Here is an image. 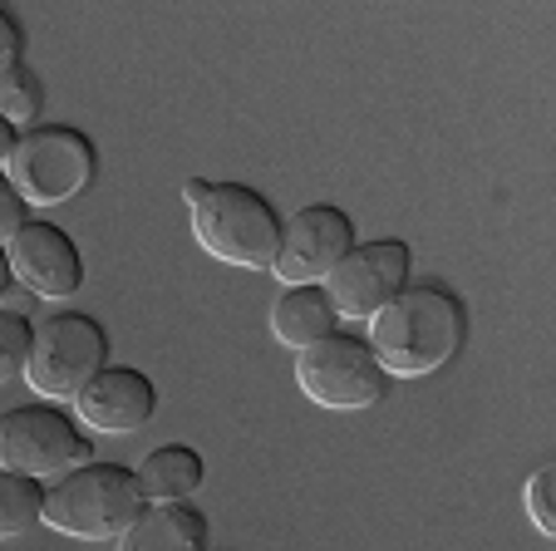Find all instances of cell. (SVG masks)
Instances as JSON below:
<instances>
[{
  "instance_id": "cell-7",
  "label": "cell",
  "mask_w": 556,
  "mask_h": 551,
  "mask_svg": "<svg viewBox=\"0 0 556 551\" xmlns=\"http://www.w3.org/2000/svg\"><path fill=\"white\" fill-rule=\"evenodd\" d=\"M295 385L311 404L336 409V414H355V409H375L384 399L389 375L379 370L369 340L359 335H326V340L295 350Z\"/></svg>"
},
{
  "instance_id": "cell-23",
  "label": "cell",
  "mask_w": 556,
  "mask_h": 551,
  "mask_svg": "<svg viewBox=\"0 0 556 551\" xmlns=\"http://www.w3.org/2000/svg\"><path fill=\"white\" fill-rule=\"evenodd\" d=\"M202 192H207V177H188V183H182V198H188V208L202 198Z\"/></svg>"
},
{
  "instance_id": "cell-14",
  "label": "cell",
  "mask_w": 556,
  "mask_h": 551,
  "mask_svg": "<svg viewBox=\"0 0 556 551\" xmlns=\"http://www.w3.org/2000/svg\"><path fill=\"white\" fill-rule=\"evenodd\" d=\"M138 488H143L148 502H188L192 492L207 478V463H202L198 448L188 443H163L138 463Z\"/></svg>"
},
{
  "instance_id": "cell-4",
  "label": "cell",
  "mask_w": 556,
  "mask_h": 551,
  "mask_svg": "<svg viewBox=\"0 0 556 551\" xmlns=\"http://www.w3.org/2000/svg\"><path fill=\"white\" fill-rule=\"evenodd\" d=\"M94 173H99L94 143H89L79 128H64V124L25 128L11 163H5V177L15 183L25 208H60V202H74L94 183Z\"/></svg>"
},
{
  "instance_id": "cell-8",
  "label": "cell",
  "mask_w": 556,
  "mask_h": 551,
  "mask_svg": "<svg viewBox=\"0 0 556 551\" xmlns=\"http://www.w3.org/2000/svg\"><path fill=\"white\" fill-rule=\"evenodd\" d=\"M350 247H355V217L336 202H311L281 222L271 276L286 286H315L350 256Z\"/></svg>"
},
{
  "instance_id": "cell-3",
  "label": "cell",
  "mask_w": 556,
  "mask_h": 551,
  "mask_svg": "<svg viewBox=\"0 0 556 551\" xmlns=\"http://www.w3.org/2000/svg\"><path fill=\"white\" fill-rule=\"evenodd\" d=\"M192 237L212 261L242 271H271L281 247V212L242 183H207L192 202Z\"/></svg>"
},
{
  "instance_id": "cell-19",
  "label": "cell",
  "mask_w": 556,
  "mask_h": 551,
  "mask_svg": "<svg viewBox=\"0 0 556 551\" xmlns=\"http://www.w3.org/2000/svg\"><path fill=\"white\" fill-rule=\"evenodd\" d=\"M25 212H30V208H25V198L15 192L11 177L0 173V247H11V237L25 227V222H30Z\"/></svg>"
},
{
  "instance_id": "cell-13",
  "label": "cell",
  "mask_w": 556,
  "mask_h": 551,
  "mask_svg": "<svg viewBox=\"0 0 556 551\" xmlns=\"http://www.w3.org/2000/svg\"><path fill=\"white\" fill-rule=\"evenodd\" d=\"M340 330V315L336 305H330L326 286H286L281 296H276L271 305V335L281 345H291V350H305V345L326 340V335Z\"/></svg>"
},
{
  "instance_id": "cell-5",
  "label": "cell",
  "mask_w": 556,
  "mask_h": 551,
  "mask_svg": "<svg viewBox=\"0 0 556 551\" xmlns=\"http://www.w3.org/2000/svg\"><path fill=\"white\" fill-rule=\"evenodd\" d=\"M109 364V335L94 315L60 311L35 321L25 385L40 399H79V389Z\"/></svg>"
},
{
  "instance_id": "cell-6",
  "label": "cell",
  "mask_w": 556,
  "mask_h": 551,
  "mask_svg": "<svg viewBox=\"0 0 556 551\" xmlns=\"http://www.w3.org/2000/svg\"><path fill=\"white\" fill-rule=\"evenodd\" d=\"M94 463V438L54 404H21L0 414V468L25 478H64Z\"/></svg>"
},
{
  "instance_id": "cell-21",
  "label": "cell",
  "mask_w": 556,
  "mask_h": 551,
  "mask_svg": "<svg viewBox=\"0 0 556 551\" xmlns=\"http://www.w3.org/2000/svg\"><path fill=\"white\" fill-rule=\"evenodd\" d=\"M15 143H21V128H11L5 118H0V173H5V163H11Z\"/></svg>"
},
{
  "instance_id": "cell-18",
  "label": "cell",
  "mask_w": 556,
  "mask_h": 551,
  "mask_svg": "<svg viewBox=\"0 0 556 551\" xmlns=\"http://www.w3.org/2000/svg\"><path fill=\"white\" fill-rule=\"evenodd\" d=\"M552 483H556V468L546 463V468H536L532 478H527V512H532V527L542 531V537H556V508H552Z\"/></svg>"
},
{
  "instance_id": "cell-16",
  "label": "cell",
  "mask_w": 556,
  "mask_h": 551,
  "mask_svg": "<svg viewBox=\"0 0 556 551\" xmlns=\"http://www.w3.org/2000/svg\"><path fill=\"white\" fill-rule=\"evenodd\" d=\"M45 109V84L30 64H11V70L0 74V118L11 128L21 124H35Z\"/></svg>"
},
{
  "instance_id": "cell-20",
  "label": "cell",
  "mask_w": 556,
  "mask_h": 551,
  "mask_svg": "<svg viewBox=\"0 0 556 551\" xmlns=\"http://www.w3.org/2000/svg\"><path fill=\"white\" fill-rule=\"evenodd\" d=\"M11 64H21V25L0 11V74L11 70Z\"/></svg>"
},
{
  "instance_id": "cell-17",
  "label": "cell",
  "mask_w": 556,
  "mask_h": 551,
  "mask_svg": "<svg viewBox=\"0 0 556 551\" xmlns=\"http://www.w3.org/2000/svg\"><path fill=\"white\" fill-rule=\"evenodd\" d=\"M30 340H35L30 315L0 311V385H11L15 375H25V364H30Z\"/></svg>"
},
{
  "instance_id": "cell-22",
  "label": "cell",
  "mask_w": 556,
  "mask_h": 551,
  "mask_svg": "<svg viewBox=\"0 0 556 551\" xmlns=\"http://www.w3.org/2000/svg\"><path fill=\"white\" fill-rule=\"evenodd\" d=\"M15 276H11V256H5V247H0V311H5V296H11Z\"/></svg>"
},
{
  "instance_id": "cell-10",
  "label": "cell",
  "mask_w": 556,
  "mask_h": 551,
  "mask_svg": "<svg viewBox=\"0 0 556 551\" xmlns=\"http://www.w3.org/2000/svg\"><path fill=\"white\" fill-rule=\"evenodd\" d=\"M11 256L15 286H25L40 301H70L85 286V256L74 247V237L54 222H25L5 247Z\"/></svg>"
},
{
  "instance_id": "cell-1",
  "label": "cell",
  "mask_w": 556,
  "mask_h": 551,
  "mask_svg": "<svg viewBox=\"0 0 556 551\" xmlns=\"http://www.w3.org/2000/svg\"><path fill=\"white\" fill-rule=\"evenodd\" d=\"M468 311L439 281H409L369 321V350L389 379H424L463 350Z\"/></svg>"
},
{
  "instance_id": "cell-9",
  "label": "cell",
  "mask_w": 556,
  "mask_h": 551,
  "mask_svg": "<svg viewBox=\"0 0 556 551\" xmlns=\"http://www.w3.org/2000/svg\"><path fill=\"white\" fill-rule=\"evenodd\" d=\"M320 286H326L340 321H375V315L409 286V247H404L400 237L355 241L350 256L340 261Z\"/></svg>"
},
{
  "instance_id": "cell-15",
  "label": "cell",
  "mask_w": 556,
  "mask_h": 551,
  "mask_svg": "<svg viewBox=\"0 0 556 551\" xmlns=\"http://www.w3.org/2000/svg\"><path fill=\"white\" fill-rule=\"evenodd\" d=\"M40 522H45V483L0 468V541L25 537V531L40 527Z\"/></svg>"
},
{
  "instance_id": "cell-2",
  "label": "cell",
  "mask_w": 556,
  "mask_h": 551,
  "mask_svg": "<svg viewBox=\"0 0 556 551\" xmlns=\"http://www.w3.org/2000/svg\"><path fill=\"white\" fill-rule=\"evenodd\" d=\"M143 508L138 473L124 463H85L45 488V527L79 541H118Z\"/></svg>"
},
{
  "instance_id": "cell-11",
  "label": "cell",
  "mask_w": 556,
  "mask_h": 551,
  "mask_svg": "<svg viewBox=\"0 0 556 551\" xmlns=\"http://www.w3.org/2000/svg\"><path fill=\"white\" fill-rule=\"evenodd\" d=\"M74 414H79L85 428H94V434H138V428L157 414V385L143 370L104 364V370L79 389Z\"/></svg>"
},
{
  "instance_id": "cell-12",
  "label": "cell",
  "mask_w": 556,
  "mask_h": 551,
  "mask_svg": "<svg viewBox=\"0 0 556 551\" xmlns=\"http://www.w3.org/2000/svg\"><path fill=\"white\" fill-rule=\"evenodd\" d=\"M114 551H207V517L192 502H148Z\"/></svg>"
}]
</instances>
